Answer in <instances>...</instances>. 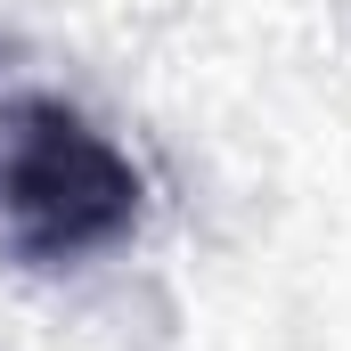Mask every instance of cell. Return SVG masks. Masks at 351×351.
Wrapping results in <instances>:
<instances>
[{"label":"cell","instance_id":"cell-1","mask_svg":"<svg viewBox=\"0 0 351 351\" xmlns=\"http://www.w3.org/2000/svg\"><path fill=\"white\" fill-rule=\"evenodd\" d=\"M139 221V172L58 98L0 106V237L25 262H82Z\"/></svg>","mask_w":351,"mask_h":351}]
</instances>
